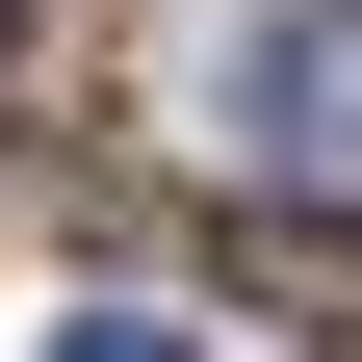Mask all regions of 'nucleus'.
Segmentation results:
<instances>
[{
  "label": "nucleus",
  "instance_id": "3",
  "mask_svg": "<svg viewBox=\"0 0 362 362\" xmlns=\"http://www.w3.org/2000/svg\"><path fill=\"white\" fill-rule=\"evenodd\" d=\"M26 26H52V0H0V52H26Z\"/></svg>",
  "mask_w": 362,
  "mask_h": 362
},
{
  "label": "nucleus",
  "instance_id": "1",
  "mask_svg": "<svg viewBox=\"0 0 362 362\" xmlns=\"http://www.w3.org/2000/svg\"><path fill=\"white\" fill-rule=\"evenodd\" d=\"M207 104H233V156H259V181H310V207H362V0H259Z\"/></svg>",
  "mask_w": 362,
  "mask_h": 362
},
{
  "label": "nucleus",
  "instance_id": "2",
  "mask_svg": "<svg viewBox=\"0 0 362 362\" xmlns=\"http://www.w3.org/2000/svg\"><path fill=\"white\" fill-rule=\"evenodd\" d=\"M52 362H207L181 310H52Z\"/></svg>",
  "mask_w": 362,
  "mask_h": 362
}]
</instances>
